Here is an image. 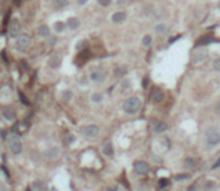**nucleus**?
Wrapping results in <instances>:
<instances>
[{"mask_svg": "<svg viewBox=\"0 0 220 191\" xmlns=\"http://www.w3.org/2000/svg\"><path fill=\"white\" fill-rule=\"evenodd\" d=\"M196 166H198V160L195 157H187L184 160V167H186L187 170H195Z\"/></svg>", "mask_w": 220, "mask_h": 191, "instance_id": "nucleus-13", "label": "nucleus"}, {"mask_svg": "<svg viewBox=\"0 0 220 191\" xmlns=\"http://www.w3.org/2000/svg\"><path fill=\"white\" fill-rule=\"evenodd\" d=\"M0 191H6V185L3 184L2 181H0Z\"/></svg>", "mask_w": 220, "mask_h": 191, "instance_id": "nucleus-41", "label": "nucleus"}, {"mask_svg": "<svg viewBox=\"0 0 220 191\" xmlns=\"http://www.w3.org/2000/svg\"><path fill=\"white\" fill-rule=\"evenodd\" d=\"M62 97H63V100L64 102H70L72 100V97H74V93L70 91V90H64L62 93Z\"/></svg>", "mask_w": 220, "mask_h": 191, "instance_id": "nucleus-23", "label": "nucleus"}, {"mask_svg": "<svg viewBox=\"0 0 220 191\" xmlns=\"http://www.w3.org/2000/svg\"><path fill=\"white\" fill-rule=\"evenodd\" d=\"M60 64H62V57H60V55L51 57V60H49V66H51V67L57 69V67H60Z\"/></svg>", "mask_w": 220, "mask_h": 191, "instance_id": "nucleus-19", "label": "nucleus"}, {"mask_svg": "<svg viewBox=\"0 0 220 191\" xmlns=\"http://www.w3.org/2000/svg\"><path fill=\"white\" fill-rule=\"evenodd\" d=\"M204 143L207 148H214L220 143V130L217 127H208L204 133Z\"/></svg>", "mask_w": 220, "mask_h": 191, "instance_id": "nucleus-1", "label": "nucleus"}, {"mask_svg": "<svg viewBox=\"0 0 220 191\" xmlns=\"http://www.w3.org/2000/svg\"><path fill=\"white\" fill-rule=\"evenodd\" d=\"M103 154L106 157H112L114 155V148H112V143L111 142H106L103 145Z\"/></svg>", "mask_w": 220, "mask_h": 191, "instance_id": "nucleus-20", "label": "nucleus"}, {"mask_svg": "<svg viewBox=\"0 0 220 191\" xmlns=\"http://www.w3.org/2000/svg\"><path fill=\"white\" fill-rule=\"evenodd\" d=\"M141 109V99L138 96H132L129 99H126L123 103V110L129 115H135Z\"/></svg>", "mask_w": 220, "mask_h": 191, "instance_id": "nucleus-2", "label": "nucleus"}, {"mask_svg": "<svg viewBox=\"0 0 220 191\" xmlns=\"http://www.w3.org/2000/svg\"><path fill=\"white\" fill-rule=\"evenodd\" d=\"M213 69L216 70V72H219L220 73V58H216L213 61Z\"/></svg>", "mask_w": 220, "mask_h": 191, "instance_id": "nucleus-33", "label": "nucleus"}, {"mask_svg": "<svg viewBox=\"0 0 220 191\" xmlns=\"http://www.w3.org/2000/svg\"><path fill=\"white\" fill-rule=\"evenodd\" d=\"M207 57H208L207 51H198V52H195V55H193V61L201 63V61H204V60H207Z\"/></svg>", "mask_w": 220, "mask_h": 191, "instance_id": "nucleus-18", "label": "nucleus"}, {"mask_svg": "<svg viewBox=\"0 0 220 191\" xmlns=\"http://www.w3.org/2000/svg\"><path fill=\"white\" fill-rule=\"evenodd\" d=\"M154 133H157V135H162V133H165L166 130H168V124L165 121H157V123L154 124Z\"/></svg>", "mask_w": 220, "mask_h": 191, "instance_id": "nucleus-14", "label": "nucleus"}, {"mask_svg": "<svg viewBox=\"0 0 220 191\" xmlns=\"http://www.w3.org/2000/svg\"><path fill=\"white\" fill-rule=\"evenodd\" d=\"M168 185H169V179H166V178H162V179H159V188L165 190Z\"/></svg>", "mask_w": 220, "mask_h": 191, "instance_id": "nucleus-29", "label": "nucleus"}, {"mask_svg": "<svg viewBox=\"0 0 220 191\" xmlns=\"http://www.w3.org/2000/svg\"><path fill=\"white\" fill-rule=\"evenodd\" d=\"M117 3H118V5H124V3H126V0H117Z\"/></svg>", "mask_w": 220, "mask_h": 191, "instance_id": "nucleus-43", "label": "nucleus"}, {"mask_svg": "<svg viewBox=\"0 0 220 191\" xmlns=\"http://www.w3.org/2000/svg\"><path fill=\"white\" fill-rule=\"evenodd\" d=\"M151 99L154 103H162L163 100H165V93L162 91V90L159 88H154L151 93Z\"/></svg>", "mask_w": 220, "mask_h": 191, "instance_id": "nucleus-11", "label": "nucleus"}, {"mask_svg": "<svg viewBox=\"0 0 220 191\" xmlns=\"http://www.w3.org/2000/svg\"><path fill=\"white\" fill-rule=\"evenodd\" d=\"M74 142H75V136H74L72 133H69L68 136H66V143L70 145V143H74Z\"/></svg>", "mask_w": 220, "mask_h": 191, "instance_id": "nucleus-34", "label": "nucleus"}, {"mask_svg": "<svg viewBox=\"0 0 220 191\" xmlns=\"http://www.w3.org/2000/svg\"><path fill=\"white\" fill-rule=\"evenodd\" d=\"M214 110H216V114H217V115H220V100L216 103V108H214Z\"/></svg>", "mask_w": 220, "mask_h": 191, "instance_id": "nucleus-39", "label": "nucleus"}, {"mask_svg": "<svg viewBox=\"0 0 220 191\" xmlns=\"http://www.w3.org/2000/svg\"><path fill=\"white\" fill-rule=\"evenodd\" d=\"M100 6H110L111 5V0H97Z\"/></svg>", "mask_w": 220, "mask_h": 191, "instance_id": "nucleus-35", "label": "nucleus"}, {"mask_svg": "<svg viewBox=\"0 0 220 191\" xmlns=\"http://www.w3.org/2000/svg\"><path fill=\"white\" fill-rule=\"evenodd\" d=\"M186 179H190V173H178L175 176V181H186Z\"/></svg>", "mask_w": 220, "mask_h": 191, "instance_id": "nucleus-31", "label": "nucleus"}, {"mask_svg": "<svg viewBox=\"0 0 220 191\" xmlns=\"http://www.w3.org/2000/svg\"><path fill=\"white\" fill-rule=\"evenodd\" d=\"M110 191H115V188H112V190H110Z\"/></svg>", "mask_w": 220, "mask_h": 191, "instance_id": "nucleus-44", "label": "nucleus"}, {"mask_svg": "<svg viewBox=\"0 0 220 191\" xmlns=\"http://www.w3.org/2000/svg\"><path fill=\"white\" fill-rule=\"evenodd\" d=\"M8 33H9L11 37H18V36H20V34H21V22H20V20L14 18V20L8 24Z\"/></svg>", "mask_w": 220, "mask_h": 191, "instance_id": "nucleus-6", "label": "nucleus"}, {"mask_svg": "<svg viewBox=\"0 0 220 191\" xmlns=\"http://www.w3.org/2000/svg\"><path fill=\"white\" fill-rule=\"evenodd\" d=\"M20 100L24 103V105H28V100L26 99V97H24V94H23V93H20Z\"/></svg>", "mask_w": 220, "mask_h": 191, "instance_id": "nucleus-36", "label": "nucleus"}, {"mask_svg": "<svg viewBox=\"0 0 220 191\" xmlns=\"http://www.w3.org/2000/svg\"><path fill=\"white\" fill-rule=\"evenodd\" d=\"M32 188H33V191H48V185L43 181H34L32 184Z\"/></svg>", "mask_w": 220, "mask_h": 191, "instance_id": "nucleus-15", "label": "nucleus"}, {"mask_svg": "<svg viewBox=\"0 0 220 191\" xmlns=\"http://www.w3.org/2000/svg\"><path fill=\"white\" fill-rule=\"evenodd\" d=\"M105 78H106V72L103 70V69H93L91 72H90V79L93 82H103L105 81Z\"/></svg>", "mask_w": 220, "mask_h": 191, "instance_id": "nucleus-8", "label": "nucleus"}, {"mask_svg": "<svg viewBox=\"0 0 220 191\" xmlns=\"http://www.w3.org/2000/svg\"><path fill=\"white\" fill-rule=\"evenodd\" d=\"M127 18V15H126V12H115V14L112 15V22L114 24H120V22H123L124 20Z\"/></svg>", "mask_w": 220, "mask_h": 191, "instance_id": "nucleus-16", "label": "nucleus"}, {"mask_svg": "<svg viewBox=\"0 0 220 191\" xmlns=\"http://www.w3.org/2000/svg\"><path fill=\"white\" fill-rule=\"evenodd\" d=\"M154 30H156V33H157V34H165L166 30H168V26H166L165 22H160V24H157V26H156V28H154Z\"/></svg>", "mask_w": 220, "mask_h": 191, "instance_id": "nucleus-22", "label": "nucleus"}, {"mask_svg": "<svg viewBox=\"0 0 220 191\" xmlns=\"http://www.w3.org/2000/svg\"><path fill=\"white\" fill-rule=\"evenodd\" d=\"M187 191H198V184H192L189 187V190Z\"/></svg>", "mask_w": 220, "mask_h": 191, "instance_id": "nucleus-38", "label": "nucleus"}, {"mask_svg": "<svg viewBox=\"0 0 220 191\" xmlns=\"http://www.w3.org/2000/svg\"><path fill=\"white\" fill-rule=\"evenodd\" d=\"M103 100V96L100 93H93L91 94V102L93 103H100Z\"/></svg>", "mask_w": 220, "mask_h": 191, "instance_id": "nucleus-25", "label": "nucleus"}, {"mask_svg": "<svg viewBox=\"0 0 220 191\" xmlns=\"http://www.w3.org/2000/svg\"><path fill=\"white\" fill-rule=\"evenodd\" d=\"M66 26H68L69 28H72V30H75V28L79 27V20L75 18V17H70L68 20V22H66Z\"/></svg>", "mask_w": 220, "mask_h": 191, "instance_id": "nucleus-21", "label": "nucleus"}, {"mask_svg": "<svg viewBox=\"0 0 220 191\" xmlns=\"http://www.w3.org/2000/svg\"><path fill=\"white\" fill-rule=\"evenodd\" d=\"M214 42H217V39H216L214 36H211V34H207V36H202L201 39H198V41H196V43H195V48L207 47V45H211V43H214Z\"/></svg>", "mask_w": 220, "mask_h": 191, "instance_id": "nucleus-9", "label": "nucleus"}, {"mask_svg": "<svg viewBox=\"0 0 220 191\" xmlns=\"http://www.w3.org/2000/svg\"><path fill=\"white\" fill-rule=\"evenodd\" d=\"M2 115L3 118L6 120V121H14L17 114H15L14 108H11V106H6V108H3V112H2Z\"/></svg>", "mask_w": 220, "mask_h": 191, "instance_id": "nucleus-10", "label": "nucleus"}, {"mask_svg": "<svg viewBox=\"0 0 220 191\" xmlns=\"http://www.w3.org/2000/svg\"><path fill=\"white\" fill-rule=\"evenodd\" d=\"M127 73V69L126 67H118V69H115V72H114V75L117 76V78H121V76H124Z\"/></svg>", "mask_w": 220, "mask_h": 191, "instance_id": "nucleus-28", "label": "nucleus"}, {"mask_svg": "<svg viewBox=\"0 0 220 191\" xmlns=\"http://www.w3.org/2000/svg\"><path fill=\"white\" fill-rule=\"evenodd\" d=\"M219 167H220V157L217 158V161L213 164V167H211V169H213V170H216V169H219Z\"/></svg>", "mask_w": 220, "mask_h": 191, "instance_id": "nucleus-37", "label": "nucleus"}, {"mask_svg": "<svg viewBox=\"0 0 220 191\" xmlns=\"http://www.w3.org/2000/svg\"><path fill=\"white\" fill-rule=\"evenodd\" d=\"M151 42H153V39H151V36H150V34H145L144 37H142V45H144V47H150V45H151Z\"/></svg>", "mask_w": 220, "mask_h": 191, "instance_id": "nucleus-30", "label": "nucleus"}, {"mask_svg": "<svg viewBox=\"0 0 220 191\" xmlns=\"http://www.w3.org/2000/svg\"><path fill=\"white\" fill-rule=\"evenodd\" d=\"M59 154H60V149L57 146H51V148H48L45 151V158L47 160H55L59 157Z\"/></svg>", "mask_w": 220, "mask_h": 191, "instance_id": "nucleus-12", "label": "nucleus"}, {"mask_svg": "<svg viewBox=\"0 0 220 191\" xmlns=\"http://www.w3.org/2000/svg\"><path fill=\"white\" fill-rule=\"evenodd\" d=\"M147 87H148V79L144 78V79H142V88H147Z\"/></svg>", "mask_w": 220, "mask_h": 191, "instance_id": "nucleus-40", "label": "nucleus"}, {"mask_svg": "<svg viewBox=\"0 0 220 191\" xmlns=\"http://www.w3.org/2000/svg\"><path fill=\"white\" fill-rule=\"evenodd\" d=\"M85 47H87V41H79L76 43V49H78V51H84Z\"/></svg>", "mask_w": 220, "mask_h": 191, "instance_id": "nucleus-32", "label": "nucleus"}, {"mask_svg": "<svg viewBox=\"0 0 220 191\" xmlns=\"http://www.w3.org/2000/svg\"><path fill=\"white\" fill-rule=\"evenodd\" d=\"M133 172L136 173L138 176H145L148 172H150V166L147 161L144 160H136L135 163H133Z\"/></svg>", "mask_w": 220, "mask_h": 191, "instance_id": "nucleus-4", "label": "nucleus"}, {"mask_svg": "<svg viewBox=\"0 0 220 191\" xmlns=\"http://www.w3.org/2000/svg\"><path fill=\"white\" fill-rule=\"evenodd\" d=\"M30 45V36L27 33H21L18 37H17V48L20 51H26Z\"/></svg>", "mask_w": 220, "mask_h": 191, "instance_id": "nucleus-7", "label": "nucleus"}, {"mask_svg": "<svg viewBox=\"0 0 220 191\" xmlns=\"http://www.w3.org/2000/svg\"><path fill=\"white\" fill-rule=\"evenodd\" d=\"M87 3V0H78V5H85Z\"/></svg>", "mask_w": 220, "mask_h": 191, "instance_id": "nucleus-42", "label": "nucleus"}, {"mask_svg": "<svg viewBox=\"0 0 220 191\" xmlns=\"http://www.w3.org/2000/svg\"><path fill=\"white\" fill-rule=\"evenodd\" d=\"M68 3H69V0H54V6L57 7V9H62V7H64Z\"/></svg>", "mask_w": 220, "mask_h": 191, "instance_id": "nucleus-27", "label": "nucleus"}, {"mask_svg": "<svg viewBox=\"0 0 220 191\" xmlns=\"http://www.w3.org/2000/svg\"><path fill=\"white\" fill-rule=\"evenodd\" d=\"M64 27H66V26H64V22H62V21H57L54 24V30L57 33H62L63 30H64Z\"/></svg>", "mask_w": 220, "mask_h": 191, "instance_id": "nucleus-26", "label": "nucleus"}, {"mask_svg": "<svg viewBox=\"0 0 220 191\" xmlns=\"http://www.w3.org/2000/svg\"><path fill=\"white\" fill-rule=\"evenodd\" d=\"M38 33H39V36L41 37H49L51 36V30H49L48 26H45V24H42V26H39V28H38Z\"/></svg>", "mask_w": 220, "mask_h": 191, "instance_id": "nucleus-17", "label": "nucleus"}, {"mask_svg": "<svg viewBox=\"0 0 220 191\" xmlns=\"http://www.w3.org/2000/svg\"><path fill=\"white\" fill-rule=\"evenodd\" d=\"M81 133L87 139H95V137L99 136V127L96 124H87V125H84L81 129Z\"/></svg>", "mask_w": 220, "mask_h": 191, "instance_id": "nucleus-5", "label": "nucleus"}, {"mask_svg": "<svg viewBox=\"0 0 220 191\" xmlns=\"http://www.w3.org/2000/svg\"><path fill=\"white\" fill-rule=\"evenodd\" d=\"M216 187H217V184H216L214 181H207V182H204V190L205 191H213Z\"/></svg>", "mask_w": 220, "mask_h": 191, "instance_id": "nucleus-24", "label": "nucleus"}, {"mask_svg": "<svg viewBox=\"0 0 220 191\" xmlns=\"http://www.w3.org/2000/svg\"><path fill=\"white\" fill-rule=\"evenodd\" d=\"M8 145H9V149L12 154H20L21 151H23V143H21L20 137L17 136V135H11L9 139H8Z\"/></svg>", "mask_w": 220, "mask_h": 191, "instance_id": "nucleus-3", "label": "nucleus"}]
</instances>
